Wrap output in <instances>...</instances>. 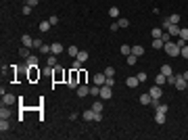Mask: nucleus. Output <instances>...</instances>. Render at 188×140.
Segmentation results:
<instances>
[{
  "mask_svg": "<svg viewBox=\"0 0 188 140\" xmlns=\"http://www.w3.org/2000/svg\"><path fill=\"white\" fill-rule=\"evenodd\" d=\"M155 121L161 126V123H165V113H161V111H157L155 113Z\"/></svg>",
  "mask_w": 188,
  "mask_h": 140,
  "instance_id": "obj_16",
  "label": "nucleus"
},
{
  "mask_svg": "<svg viewBox=\"0 0 188 140\" xmlns=\"http://www.w3.org/2000/svg\"><path fill=\"white\" fill-rule=\"evenodd\" d=\"M48 29H50V21H42V23H40V32H44V34H46Z\"/></svg>",
  "mask_w": 188,
  "mask_h": 140,
  "instance_id": "obj_26",
  "label": "nucleus"
},
{
  "mask_svg": "<svg viewBox=\"0 0 188 140\" xmlns=\"http://www.w3.org/2000/svg\"><path fill=\"white\" fill-rule=\"evenodd\" d=\"M32 48H38V50H40V48H42V42H40V40H38V38H36V40H34V46H32Z\"/></svg>",
  "mask_w": 188,
  "mask_h": 140,
  "instance_id": "obj_42",
  "label": "nucleus"
},
{
  "mask_svg": "<svg viewBox=\"0 0 188 140\" xmlns=\"http://www.w3.org/2000/svg\"><path fill=\"white\" fill-rule=\"evenodd\" d=\"M105 86L113 88V86H115V78H107V80H105Z\"/></svg>",
  "mask_w": 188,
  "mask_h": 140,
  "instance_id": "obj_38",
  "label": "nucleus"
},
{
  "mask_svg": "<svg viewBox=\"0 0 188 140\" xmlns=\"http://www.w3.org/2000/svg\"><path fill=\"white\" fill-rule=\"evenodd\" d=\"M136 78H138V82H146V73H144V71H140Z\"/></svg>",
  "mask_w": 188,
  "mask_h": 140,
  "instance_id": "obj_40",
  "label": "nucleus"
},
{
  "mask_svg": "<svg viewBox=\"0 0 188 140\" xmlns=\"http://www.w3.org/2000/svg\"><path fill=\"white\" fill-rule=\"evenodd\" d=\"M161 40H163V42H169V40H171V36H169L167 32H163V36H161Z\"/></svg>",
  "mask_w": 188,
  "mask_h": 140,
  "instance_id": "obj_41",
  "label": "nucleus"
},
{
  "mask_svg": "<svg viewBox=\"0 0 188 140\" xmlns=\"http://www.w3.org/2000/svg\"><path fill=\"white\" fill-rule=\"evenodd\" d=\"M113 96V88H109V86H100V98L103 101H109Z\"/></svg>",
  "mask_w": 188,
  "mask_h": 140,
  "instance_id": "obj_3",
  "label": "nucleus"
},
{
  "mask_svg": "<svg viewBox=\"0 0 188 140\" xmlns=\"http://www.w3.org/2000/svg\"><path fill=\"white\" fill-rule=\"evenodd\" d=\"M32 9H34V6H29V4H25V6H23V15H29V13H32Z\"/></svg>",
  "mask_w": 188,
  "mask_h": 140,
  "instance_id": "obj_43",
  "label": "nucleus"
},
{
  "mask_svg": "<svg viewBox=\"0 0 188 140\" xmlns=\"http://www.w3.org/2000/svg\"><path fill=\"white\" fill-rule=\"evenodd\" d=\"M132 55H136V57H142L144 55V48L140 44H136V46H132Z\"/></svg>",
  "mask_w": 188,
  "mask_h": 140,
  "instance_id": "obj_13",
  "label": "nucleus"
},
{
  "mask_svg": "<svg viewBox=\"0 0 188 140\" xmlns=\"http://www.w3.org/2000/svg\"><path fill=\"white\" fill-rule=\"evenodd\" d=\"M38 2H40V0H27L25 4H29V6H38Z\"/></svg>",
  "mask_w": 188,
  "mask_h": 140,
  "instance_id": "obj_49",
  "label": "nucleus"
},
{
  "mask_svg": "<svg viewBox=\"0 0 188 140\" xmlns=\"http://www.w3.org/2000/svg\"><path fill=\"white\" fill-rule=\"evenodd\" d=\"M52 75H55V80H61V78H63V73H61V71H57V73L52 71Z\"/></svg>",
  "mask_w": 188,
  "mask_h": 140,
  "instance_id": "obj_51",
  "label": "nucleus"
},
{
  "mask_svg": "<svg viewBox=\"0 0 188 140\" xmlns=\"http://www.w3.org/2000/svg\"><path fill=\"white\" fill-rule=\"evenodd\" d=\"M77 59H80L82 63H86V61H88V52H86V50H80V55H77Z\"/></svg>",
  "mask_w": 188,
  "mask_h": 140,
  "instance_id": "obj_33",
  "label": "nucleus"
},
{
  "mask_svg": "<svg viewBox=\"0 0 188 140\" xmlns=\"http://www.w3.org/2000/svg\"><path fill=\"white\" fill-rule=\"evenodd\" d=\"M48 21H50V25H57V23H59V17H57V15H52Z\"/></svg>",
  "mask_w": 188,
  "mask_h": 140,
  "instance_id": "obj_44",
  "label": "nucleus"
},
{
  "mask_svg": "<svg viewBox=\"0 0 188 140\" xmlns=\"http://www.w3.org/2000/svg\"><path fill=\"white\" fill-rule=\"evenodd\" d=\"M19 55H21L23 59H29V57H32V55H29V48H27V46H23V48L19 50Z\"/></svg>",
  "mask_w": 188,
  "mask_h": 140,
  "instance_id": "obj_27",
  "label": "nucleus"
},
{
  "mask_svg": "<svg viewBox=\"0 0 188 140\" xmlns=\"http://www.w3.org/2000/svg\"><path fill=\"white\" fill-rule=\"evenodd\" d=\"M157 111H161V113H167V105H163V103H161V105H159V109H157Z\"/></svg>",
  "mask_w": 188,
  "mask_h": 140,
  "instance_id": "obj_47",
  "label": "nucleus"
},
{
  "mask_svg": "<svg viewBox=\"0 0 188 140\" xmlns=\"http://www.w3.org/2000/svg\"><path fill=\"white\" fill-rule=\"evenodd\" d=\"M105 80H107L105 73H96V75H94V84H96V86H105Z\"/></svg>",
  "mask_w": 188,
  "mask_h": 140,
  "instance_id": "obj_12",
  "label": "nucleus"
},
{
  "mask_svg": "<svg viewBox=\"0 0 188 140\" xmlns=\"http://www.w3.org/2000/svg\"><path fill=\"white\" fill-rule=\"evenodd\" d=\"M163 50H165L169 57H178V55L182 52V48H180L178 44H174L171 40H169V42H165V46H163Z\"/></svg>",
  "mask_w": 188,
  "mask_h": 140,
  "instance_id": "obj_2",
  "label": "nucleus"
},
{
  "mask_svg": "<svg viewBox=\"0 0 188 140\" xmlns=\"http://www.w3.org/2000/svg\"><path fill=\"white\" fill-rule=\"evenodd\" d=\"M176 88H178V90H186V88H188V80H184L182 73L176 75Z\"/></svg>",
  "mask_w": 188,
  "mask_h": 140,
  "instance_id": "obj_4",
  "label": "nucleus"
},
{
  "mask_svg": "<svg viewBox=\"0 0 188 140\" xmlns=\"http://www.w3.org/2000/svg\"><path fill=\"white\" fill-rule=\"evenodd\" d=\"M126 84H128V88H136L138 86V78H128Z\"/></svg>",
  "mask_w": 188,
  "mask_h": 140,
  "instance_id": "obj_23",
  "label": "nucleus"
},
{
  "mask_svg": "<svg viewBox=\"0 0 188 140\" xmlns=\"http://www.w3.org/2000/svg\"><path fill=\"white\" fill-rule=\"evenodd\" d=\"M126 59H128V65H136V63H138V57H136V55H128Z\"/></svg>",
  "mask_w": 188,
  "mask_h": 140,
  "instance_id": "obj_29",
  "label": "nucleus"
},
{
  "mask_svg": "<svg viewBox=\"0 0 188 140\" xmlns=\"http://www.w3.org/2000/svg\"><path fill=\"white\" fill-rule=\"evenodd\" d=\"M88 94H90V88H88L86 84L77 86V96H88Z\"/></svg>",
  "mask_w": 188,
  "mask_h": 140,
  "instance_id": "obj_10",
  "label": "nucleus"
},
{
  "mask_svg": "<svg viewBox=\"0 0 188 140\" xmlns=\"http://www.w3.org/2000/svg\"><path fill=\"white\" fill-rule=\"evenodd\" d=\"M40 52H44V55H52V52H50V46H48V44H42Z\"/></svg>",
  "mask_w": 188,
  "mask_h": 140,
  "instance_id": "obj_36",
  "label": "nucleus"
},
{
  "mask_svg": "<svg viewBox=\"0 0 188 140\" xmlns=\"http://www.w3.org/2000/svg\"><path fill=\"white\" fill-rule=\"evenodd\" d=\"M138 101L142 103V105H151V101H153V98H151V94H149V92H146V94H142V96H140Z\"/></svg>",
  "mask_w": 188,
  "mask_h": 140,
  "instance_id": "obj_21",
  "label": "nucleus"
},
{
  "mask_svg": "<svg viewBox=\"0 0 188 140\" xmlns=\"http://www.w3.org/2000/svg\"><path fill=\"white\" fill-rule=\"evenodd\" d=\"M90 96H100V86H90Z\"/></svg>",
  "mask_w": 188,
  "mask_h": 140,
  "instance_id": "obj_18",
  "label": "nucleus"
},
{
  "mask_svg": "<svg viewBox=\"0 0 188 140\" xmlns=\"http://www.w3.org/2000/svg\"><path fill=\"white\" fill-rule=\"evenodd\" d=\"M86 82V73H84V69H80V84Z\"/></svg>",
  "mask_w": 188,
  "mask_h": 140,
  "instance_id": "obj_45",
  "label": "nucleus"
},
{
  "mask_svg": "<svg viewBox=\"0 0 188 140\" xmlns=\"http://www.w3.org/2000/svg\"><path fill=\"white\" fill-rule=\"evenodd\" d=\"M109 17H119V9H117V6H111V9H109Z\"/></svg>",
  "mask_w": 188,
  "mask_h": 140,
  "instance_id": "obj_30",
  "label": "nucleus"
},
{
  "mask_svg": "<svg viewBox=\"0 0 188 140\" xmlns=\"http://www.w3.org/2000/svg\"><path fill=\"white\" fill-rule=\"evenodd\" d=\"M117 23H119V27H128V25H130V21H128V19H123V17L117 21Z\"/></svg>",
  "mask_w": 188,
  "mask_h": 140,
  "instance_id": "obj_39",
  "label": "nucleus"
},
{
  "mask_svg": "<svg viewBox=\"0 0 188 140\" xmlns=\"http://www.w3.org/2000/svg\"><path fill=\"white\" fill-rule=\"evenodd\" d=\"M121 55H123V57L132 55V46H128V44H121Z\"/></svg>",
  "mask_w": 188,
  "mask_h": 140,
  "instance_id": "obj_24",
  "label": "nucleus"
},
{
  "mask_svg": "<svg viewBox=\"0 0 188 140\" xmlns=\"http://www.w3.org/2000/svg\"><path fill=\"white\" fill-rule=\"evenodd\" d=\"M167 84H174V86H176V75H169V78H167Z\"/></svg>",
  "mask_w": 188,
  "mask_h": 140,
  "instance_id": "obj_50",
  "label": "nucleus"
},
{
  "mask_svg": "<svg viewBox=\"0 0 188 140\" xmlns=\"http://www.w3.org/2000/svg\"><path fill=\"white\" fill-rule=\"evenodd\" d=\"M105 75H107V78H113V75H115V69H113V67H105Z\"/></svg>",
  "mask_w": 188,
  "mask_h": 140,
  "instance_id": "obj_35",
  "label": "nucleus"
},
{
  "mask_svg": "<svg viewBox=\"0 0 188 140\" xmlns=\"http://www.w3.org/2000/svg\"><path fill=\"white\" fill-rule=\"evenodd\" d=\"M167 34H169V36H180V25H178V23H176V25H169Z\"/></svg>",
  "mask_w": 188,
  "mask_h": 140,
  "instance_id": "obj_17",
  "label": "nucleus"
},
{
  "mask_svg": "<svg viewBox=\"0 0 188 140\" xmlns=\"http://www.w3.org/2000/svg\"><path fill=\"white\" fill-rule=\"evenodd\" d=\"M82 65H84V63H82L80 59H73V65H71V69H75V71H80V69H82Z\"/></svg>",
  "mask_w": 188,
  "mask_h": 140,
  "instance_id": "obj_28",
  "label": "nucleus"
},
{
  "mask_svg": "<svg viewBox=\"0 0 188 140\" xmlns=\"http://www.w3.org/2000/svg\"><path fill=\"white\" fill-rule=\"evenodd\" d=\"M15 101H17V98H15L13 94H9V92H6V94H2V105H6V107H9V105H13Z\"/></svg>",
  "mask_w": 188,
  "mask_h": 140,
  "instance_id": "obj_9",
  "label": "nucleus"
},
{
  "mask_svg": "<svg viewBox=\"0 0 188 140\" xmlns=\"http://www.w3.org/2000/svg\"><path fill=\"white\" fill-rule=\"evenodd\" d=\"M92 109L96 111V113H103V98H100V101H96V103H94V105H92Z\"/></svg>",
  "mask_w": 188,
  "mask_h": 140,
  "instance_id": "obj_25",
  "label": "nucleus"
},
{
  "mask_svg": "<svg viewBox=\"0 0 188 140\" xmlns=\"http://www.w3.org/2000/svg\"><path fill=\"white\" fill-rule=\"evenodd\" d=\"M149 94H151V98H161L163 90H161V86H153V88L149 90Z\"/></svg>",
  "mask_w": 188,
  "mask_h": 140,
  "instance_id": "obj_5",
  "label": "nucleus"
},
{
  "mask_svg": "<svg viewBox=\"0 0 188 140\" xmlns=\"http://www.w3.org/2000/svg\"><path fill=\"white\" fill-rule=\"evenodd\" d=\"M82 117H84L86 121H94V117H96V111H94V109H90V111H88V109H86V111L82 113Z\"/></svg>",
  "mask_w": 188,
  "mask_h": 140,
  "instance_id": "obj_6",
  "label": "nucleus"
},
{
  "mask_svg": "<svg viewBox=\"0 0 188 140\" xmlns=\"http://www.w3.org/2000/svg\"><path fill=\"white\" fill-rule=\"evenodd\" d=\"M161 84H167V78L163 75V73H159V75H157V86H161Z\"/></svg>",
  "mask_w": 188,
  "mask_h": 140,
  "instance_id": "obj_31",
  "label": "nucleus"
},
{
  "mask_svg": "<svg viewBox=\"0 0 188 140\" xmlns=\"http://www.w3.org/2000/svg\"><path fill=\"white\" fill-rule=\"evenodd\" d=\"M151 34H153V38H161V36H163V29H161V27H155Z\"/></svg>",
  "mask_w": 188,
  "mask_h": 140,
  "instance_id": "obj_32",
  "label": "nucleus"
},
{
  "mask_svg": "<svg viewBox=\"0 0 188 140\" xmlns=\"http://www.w3.org/2000/svg\"><path fill=\"white\" fill-rule=\"evenodd\" d=\"M176 44H178V46H180V48H184V46H186V44H188V42H186V40H182V38H180V40H178V42H176Z\"/></svg>",
  "mask_w": 188,
  "mask_h": 140,
  "instance_id": "obj_48",
  "label": "nucleus"
},
{
  "mask_svg": "<svg viewBox=\"0 0 188 140\" xmlns=\"http://www.w3.org/2000/svg\"><path fill=\"white\" fill-rule=\"evenodd\" d=\"M182 78H184V80H188V71H184V73H182Z\"/></svg>",
  "mask_w": 188,
  "mask_h": 140,
  "instance_id": "obj_52",
  "label": "nucleus"
},
{
  "mask_svg": "<svg viewBox=\"0 0 188 140\" xmlns=\"http://www.w3.org/2000/svg\"><path fill=\"white\" fill-rule=\"evenodd\" d=\"M161 73L165 75V78H169V75H174V71H171V67L169 65H161Z\"/></svg>",
  "mask_w": 188,
  "mask_h": 140,
  "instance_id": "obj_15",
  "label": "nucleus"
},
{
  "mask_svg": "<svg viewBox=\"0 0 188 140\" xmlns=\"http://www.w3.org/2000/svg\"><path fill=\"white\" fill-rule=\"evenodd\" d=\"M67 88H71V90H77L80 86V71H75V69H71V73H67Z\"/></svg>",
  "mask_w": 188,
  "mask_h": 140,
  "instance_id": "obj_1",
  "label": "nucleus"
},
{
  "mask_svg": "<svg viewBox=\"0 0 188 140\" xmlns=\"http://www.w3.org/2000/svg\"><path fill=\"white\" fill-rule=\"evenodd\" d=\"M48 67H57V55H50L48 57Z\"/></svg>",
  "mask_w": 188,
  "mask_h": 140,
  "instance_id": "obj_34",
  "label": "nucleus"
},
{
  "mask_svg": "<svg viewBox=\"0 0 188 140\" xmlns=\"http://www.w3.org/2000/svg\"><path fill=\"white\" fill-rule=\"evenodd\" d=\"M50 52H52V55H61V52H63V44H61V42L50 44Z\"/></svg>",
  "mask_w": 188,
  "mask_h": 140,
  "instance_id": "obj_8",
  "label": "nucleus"
},
{
  "mask_svg": "<svg viewBox=\"0 0 188 140\" xmlns=\"http://www.w3.org/2000/svg\"><path fill=\"white\" fill-rule=\"evenodd\" d=\"M180 55H182L184 59H188V44H186V46H184V48H182V52H180Z\"/></svg>",
  "mask_w": 188,
  "mask_h": 140,
  "instance_id": "obj_46",
  "label": "nucleus"
},
{
  "mask_svg": "<svg viewBox=\"0 0 188 140\" xmlns=\"http://www.w3.org/2000/svg\"><path fill=\"white\" fill-rule=\"evenodd\" d=\"M180 38L188 42V27H184V29H180Z\"/></svg>",
  "mask_w": 188,
  "mask_h": 140,
  "instance_id": "obj_37",
  "label": "nucleus"
},
{
  "mask_svg": "<svg viewBox=\"0 0 188 140\" xmlns=\"http://www.w3.org/2000/svg\"><path fill=\"white\" fill-rule=\"evenodd\" d=\"M9 128H11V123H9V119H0V132H2V134H4V132H6Z\"/></svg>",
  "mask_w": 188,
  "mask_h": 140,
  "instance_id": "obj_20",
  "label": "nucleus"
},
{
  "mask_svg": "<svg viewBox=\"0 0 188 140\" xmlns=\"http://www.w3.org/2000/svg\"><path fill=\"white\" fill-rule=\"evenodd\" d=\"M9 117H11V111L4 109V105H2V109H0V119H9Z\"/></svg>",
  "mask_w": 188,
  "mask_h": 140,
  "instance_id": "obj_22",
  "label": "nucleus"
},
{
  "mask_svg": "<svg viewBox=\"0 0 188 140\" xmlns=\"http://www.w3.org/2000/svg\"><path fill=\"white\" fill-rule=\"evenodd\" d=\"M67 52H69V57H71V59H77L80 48H77V46H69V48H67Z\"/></svg>",
  "mask_w": 188,
  "mask_h": 140,
  "instance_id": "obj_14",
  "label": "nucleus"
},
{
  "mask_svg": "<svg viewBox=\"0 0 188 140\" xmlns=\"http://www.w3.org/2000/svg\"><path fill=\"white\" fill-rule=\"evenodd\" d=\"M40 75H42V71L38 67H29V80H38Z\"/></svg>",
  "mask_w": 188,
  "mask_h": 140,
  "instance_id": "obj_11",
  "label": "nucleus"
},
{
  "mask_svg": "<svg viewBox=\"0 0 188 140\" xmlns=\"http://www.w3.org/2000/svg\"><path fill=\"white\" fill-rule=\"evenodd\" d=\"M163 46H165V42L161 38H153V48H163Z\"/></svg>",
  "mask_w": 188,
  "mask_h": 140,
  "instance_id": "obj_19",
  "label": "nucleus"
},
{
  "mask_svg": "<svg viewBox=\"0 0 188 140\" xmlns=\"http://www.w3.org/2000/svg\"><path fill=\"white\" fill-rule=\"evenodd\" d=\"M21 42H23V46H27V48H32V46H34V38L27 36V34H23V36H21Z\"/></svg>",
  "mask_w": 188,
  "mask_h": 140,
  "instance_id": "obj_7",
  "label": "nucleus"
}]
</instances>
